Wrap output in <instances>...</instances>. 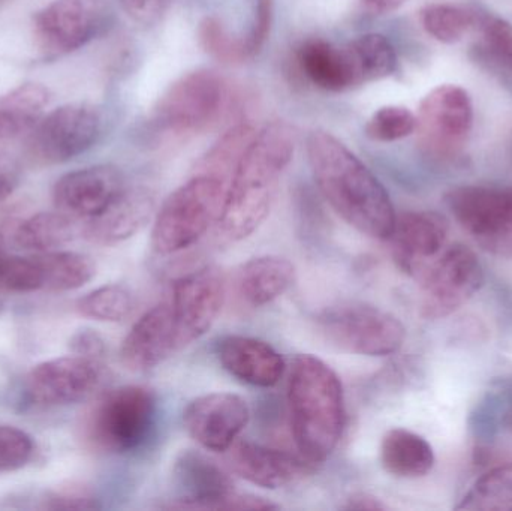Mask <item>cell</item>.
I'll list each match as a JSON object with an SVG mask.
<instances>
[{"mask_svg":"<svg viewBox=\"0 0 512 511\" xmlns=\"http://www.w3.org/2000/svg\"><path fill=\"white\" fill-rule=\"evenodd\" d=\"M307 159L313 179L334 212L361 234L390 240L396 210L378 177L339 138L327 131L310 132Z\"/></svg>","mask_w":512,"mask_h":511,"instance_id":"1","label":"cell"},{"mask_svg":"<svg viewBox=\"0 0 512 511\" xmlns=\"http://www.w3.org/2000/svg\"><path fill=\"white\" fill-rule=\"evenodd\" d=\"M294 150V129L282 120L268 123L256 132L234 168L225 192L224 207L216 224L222 239L242 242L264 224Z\"/></svg>","mask_w":512,"mask_h":511,"instance_id":"2","label":"cell"},{"mask_svg":"<svg viewBox=\"0 0 512 511\" xmlns=\"http://www.w3.org/2000/svg\"><path fill=\"white\" fill-rule=\"evenodd\" d=\"M288 407L301 458L312 465L327 461L339 446L346 423L339 375L324 360L298 354L289 368Z\"/></svg>","mask_w":512,"mask_h":511,"instance_id":"3","label":"cell"},{"mask_svg":"<svg viewBox=\"0 0 512 511\" xmlns=\"http://www.w3.org/2000/svg\"><path fill=\"white\" fill-rule=\"evenodd\" d=\"M225 192V180L204 173L177 188L153 218V251L173 255L200 242L210 227L218 224Z\"/></svg>","mask_w":512,"mask_h":511,"instance_id":"4","label":"cell"},{"mask_svg":"<svg viewBox=\"0 0 512 511\" xmlns=\"http://www.w3.org/2000/svg\"><path fill=\"white\" fill-rule=\"evenodd\" d=\"M316 326L340 350L367 357L396 354L405 344L406 329L384 309L361 302H342L322 309Z\"/></svg>","mask_w":512,"mask_h":511,"instance_id":"5","label":"cell"},{"mask_svg":"<svg viewBox=\"0 0 512 511\" xmlns=\"http://www.w3.org/2000/svg\"><path fill=\"white\" fill-rule=\"evenodd\" d=\"M158 420V396L149 387L123 386L111 390L96 405L90 419V438L105 452L141 449L152 437Z\"/></svg>","mask_w":512,"mask_h":511,"instance_id":"6","label":"cell"},{"mask_svg":"<svg viewBox=\"0 0 512 511\" xmlns=\"http://www.w3.org/2000/svg\"><path fill=\"white\" fill-rule=\"evenodd\" d=\"M177 500L167 509L270 511L279 506L252 494H237L230 474L215 461L198 452L183 450L173 464Z\"/></svg>","mask_w":512,"mask_h":511,"instance_id":"7","label":"cell"},{"mask_svg":"<svg viewBox=\"0 0 512 511\" xmlns=\"http://www.w3.org/2000/svg\"><path fill=\"white\" fill-rule=\"evenodd\" d=\"M227 89L212 71H195L174 81L153 108L152 126L159 135L186 137L209 128L224 108Z\"/></svg>","mask_w":512,"mask_h":511,"instance_id":"8","label":"cell"},{"mask_svg":"<svg viewBox=\"0 0 512 511\" xmlns=\"http://www.w3.org/2000/svg\"><path fill=\"white\" fill-rule=\"evenodd\" d=\"M420 311L426 320H439L459 311L486 281L483 264L469 246L457 243L424 269Z\"/></svg>","mask_w":512,"mask_h":511,"instance_id":"9","label":"cell"},{"mask_svg":"<svg viewBox=\"0 0 512 511\" xmlns=\"http://www.w3.org/2000/svg\"><path fill=\"white\" fill-rule=\"evenodd\" d=\"M107 0H54L33 17V32L48 59L80 50L110 27Z\"/></svg>","mask_w":512,"mask_h":511,"instance_id":"10","label":"cell"},{"mask_svg":"<svg viewBox=\"0 0 512 511\" xmlns=\"http://www.w3.org/2000/svg\"><path fill=\"white\" fill-rule=\"evenodd\" d=\"M474 125V105L463 87L444 84L421 101L417 116L421 149L439 161L456 158Z\"/></svg>","mask_w":512,"mask_h":511,"instance_id":"11","label":"cell"},{"mask_svg":"<svg viewBox=\"0 0 512 511\" xmlns=\"http://www.w3.org/2000/svg\"><path fill=\"white\" fill-rule=\"evenodd\" d=\"M227 293L224 273L207 266L177 279L171 293V312L180 350L203 338L221 314Z\"/></svg>","mask_w":512,"mask_h":511,"instance_id":"12","label":"cell"},{"mask_svg":"<svg viewBox=\"0 0 512 511\" xmlns=\"http://www.w3.org/2000/svg\"><path fill=\"white\" fill-rule=\"evenodd\" d=\"M98 108L83 102L62 105L35 126L33 149L42 161L60 164L83 155L101 137Z\"/></svg>","mask_w":512,"mask_h":511,"instance_id":"13","label":"cell"},{"mask_svg":"<svg viewBox=\"0 0 512 511\" xmlns=\"http://www.w3.org/2000/svg\"><path fill=\"white\" fill-rule=\"evenodd\" d=\"M102 377L101 360L74 354L35 366L27 377L26 392L39 407H63L89 398Z\"/></svg>","mask_w":512,"mask_h":511,"instance_id":"14","label":"cell"},{"mask_svg":"<svg viewBox=\"0 0 512 511\" xmlns=\"http://www.w3.org/2000/svg\"><path fill=\"white\" fill-rule=\"evenodd\" d=\"M251 420V408L236 393L198 396L183 411V426L207 452L225 453L237 443Z\"/></svg>","mask_w":512,"mask_h":511,"instance_id":"15","label":"cell"},{"mask_svg":"<svg viewBox=\"0 0 512 511\" xmlns=\"http://www.w3.org/2000/svg\"><path fill=\"white\" fill-rule=\"evenodd\" d=\"M119 168L93 165L65 174L53 189L54 206L74 219L95 218L125 189Z\"/></svg>","mask_w":512,"mask_h":511,"instance_id":"16","label":"cell"},{"mask_svg":"<svg viewBox=\"0 0 512 511\" xmlns=\"http://www.w3.org/2000/svg\"><path fill=\"white\" fill-rule=\"evenodd\" d=\"M444 200L456 221L474 236L498 239L512 233V188L459 186Z\"/></svg>","mask_w":512,"mask_h":511,"instance_id":"17","label":"cell"},{"mask_svg":"<svg viewBox=\"0 0 512 511\" xmlns=\"http://www.w3.org/2000/svg\"><path fill=\"white\" fill-rule=\"evenodd\" d=\"M176 324L170 302L147 311L126 335L120 350L123 365L134 372H146L179 353Z\"/></svg>","mask_w":512,"mask_h":511,"instance_id":"18","label":"cell"},{"mask_svg":"<svg viewBox=\"0 0 512 511\" xmlns=\"http://www.w3.org/2000/svg\"><path fill=\"white\" fill-rule=\"evenodd\" d=\"M228 452L231 470L252 485L265 489L294 485L310 473L312 465L291 453L249 441H237Z\"/></svg>","mask_w":512,"mask_h":511,"instance_id":"19","label":"cell"},{"mask_svg":"<svg viewBox=\"0 0 512 511\" xmlns=\"http://www.w3.org/2000/svg\"><path fill=\"white\" fill-rule=\"evenodd\" d=\"M216 351L222 368L248 386L270 389L279 384L286 371L282 354L267 342L251 336H225Z\"/></svg>","mask_w":512,"mask_h":511,"instance_id":"20","label":"cell"},{"mask_svg":"<svg viewBox=\"0 0 512 511\" xmlns=\"http://www.w3.org/2000/svg\"><path fill=\"white\" fill-rule=\"evenodd\" d=\"M448 222L436 212H406L396 218L394 258L400 269L420 276L426 261L436 257L447 242Z\"/></svg>","mask_w":512,"mask_h":511,"instance_id":"21","label":"cell"},{"mask_svg":"<svg viewBox=\"0 0 512 511\" xmlns=\"http://www.w3.org/2000/svg\"><path fill=\"white\" fill-rule=\"evenodd\" d=\"M155 218V197L144 188H125L113 203L84 227V236L98 245H117L140 233Z\"/></svg>","mask_w":512,"mask_h":511,"instance_id":"22","label":"cell"},{"mask_svg":"<svg viewBox=\"0 0 512 511\" xmlns=\"http://www.w3.org/2000/svg\"><path fill=\"white\" fill-rule=\"evenodd\" d=\"M297 60L304 77L319 89L339 93L360 86L348 45L307 39L298 47Z\"/></svg>","mask_w":512,"mask_h":511,"instance_id":"23","label":"cell"},{"mask_svg":"<svg viewBox=\"0 0 512 511\" xmlns=\"http://www.w3.org/2000/svg\"><path fill=\"white\" fill-rule=\"evenodd\" d=\"M295 282V266L279 255H261L246 261L237 273V291L254 308L270 305Z\"/></svg>","mask_w":512,"mask_h":511,"instance_id":"24","label":"cell"},{"mask_svg":"<svg viewBox=\"0 0 512 511\" xmlns=\"http://www.w3.org/2000/svg\"><path fill=\"white\" fill-rule=\"evenodd\" d=\"M77 219L59 212H42L2 228L6 243L24 251L50 252L62 248L77 236Z\"/></svg>","mask_w":512,"mask_h":511,"instance_id":"25","label":"cell"},{"mask_svg":"<svg viewBox=\"0 0 512 511\" xmlns=\"http://www.w3.org/2000/svg\"><path fill=\"white\" fill-rule=\"evenodd\" d=\"M435 452L429 441L408 429H390L382 438L381 465L399 479H420L435 467Z\"/></svg>","mask_w":512,"mask_h":511,"instance_id":"26","label":"cell"},{"mask_svg":"<svg viewBox=\"0 0 512 511\" xmlns=\"http://www.w3.org/2000/svg\"><path fill=\"white\" fill-rule=\"evenodd\" d=\"M50 93L41 84L26 83L0 98V138L30 131L42 119Z\"/></svg>","mask_w":512,"mask_h":511,"instance_id":"27","label":"cell"},{"mask_svg":"<svg viewBox=\"0 0 512 511\" xmlns=\"http://www.w3.org/2000/svg\"><path fill=\"white\" fill-rule=\"evenodd\" d=\"M47 291H72L84 287L96 275V264L89 255L50 251L35 255Z\"/></svg>","mask_w":512,"mask_h":511,"instance_id":"28","label":"cell"},{"mask_svg":"<svg viewBox=\"0 0 512 511\" xmlns=\"http://www.w3.org/2000/svg\"><path fill=\"white\" fill-rule=\"evenodd\" d=\"M512 410V383H498L472 408L468 428L480 446H490L507 429Z\"/></svg>","mask_w":512,"mask_h":511,"instance_id":"29","label":"cell"},{"mask_svg":"<svg viewBox=\"0 0 512 511\" xmlns=\"http://www.w3.org/2000/svg\"><path fill=\"white\" fill-rule=\"evenodd\" d=\"M355 71L361 84L384 80L396 72L397 54L393 44L379 33H366L348 42Z\"/></svg>","mask_w":512,"mask_h":511,"instance_id":"30","label":"cell"},{"mask_svg":"<svg viewBox=\"0 0 512 511\" xmlns=\"http://www.w3.org/2000/svg\"><path fill=\"white\" fill-rule=\"evenodd\" d=\"M424 30L444 44L459 42L471 27L477 26L478 14L468 6L453 3H433L420 14Z\"/></svg>","mask_w":512,"mask_h":511,"instance_id":"31","label":"cell"},{"mask_svg":"<svg viewBox=\"0 0 512 511\" xmlns=\"http://www.w3.org/2000/svg\"><path fill=\"white\" fill-rule=\"evenodd\" d=\"M456 509L512 510V462L499 465L481 476Z\"/></svg>","mask_w":512,"mask_h":511,"instance_id":"32","label":"cell"},{"mask_svg":"<svg viewBox=\"0 0 512 511\" xmlns=\"http://www.w3.org/2000/svg\"><path fill=\"white\" fill-rule=\"evenodd\" d=\"M255 128L249 123H240L228 129L218 143L210 149L201 162L200 173L219 177L227 182V177L233 174L234 168L239 164L245 150L252 143L256 135Z\"/></svg>","mask_w":512,"mask_h":511,"instance_id":"33","label":"cell"},{"mask_svg":"<svg viewBox=\"0 0 512 511\" xmlns=\"http://www.w3.org/2000/svg\"><path fill=\"white\" fill-rule=\"evenodd\" d=\"M77 309L83 317L92 320L120 323L134 312L135 297L123 285H104L78 300Z\"/></svg>","mask_w":512,"mask_h":511,"instance_id":"34","label":"cell"},{"mask_svg":"<svg viewBox=\"0 0 512 511\" xmlns=\"http://www.w3.org/2000/svg\"><path fill=\"white\" fill-rule=\"evenodd\" d=\"M198 36H200L204 50L219 62L240 65L249 60L243 36L237 38V36L231 35L219 18H204L200 23V29H198Z\"/></svg>","mask_w":512,"mask_h":511,"instance_id":"35","label":"cell"},{"mask_svg":"<svg viewBox=\"0 0 512 511\" xmlns=\"http://www.w3.org/2000/svg\"><path fill=\"white\" fill-rule=\"evenodd\" d=\"M417 131V116L409 108L387 105L372 114L366 125V135L379 143L403 140Z\"/></svg>","mask_w":512,"mask_h":511,"instance_id":"36","label":"cell"},{"mask_svg":"<svg viewBox=\"0 0 512 511\" xmlns=\"http://www.w3.org/2000/svg\"><path fill=\"white\" fill-rule=\"evenodd\" d=\"M477 27H480L481 48L487 59L504 69L512 72V24L504 18L492 14L478 17Z\"/></svg>","mask_w":512,"mask_h":511,"instance_id":"37","label":"cell"},{"mask_svg":"<svg viewBox=\"0 0 512 511\" xmlns=\"http://www.w3.org/2000/svg\"><path fill=\"white\" fill-rule=\"evenodd\" d=\"M44 288L41 269L35 257L0 258V290L33 293Z\"/></svg>","mask_w":512,"mask_h":511,"instance_id":"38","label":"cell"},{"mask_svg":"<svg viewBox=\"0 0 512 511\" xmlns=\"http://www.w3.org/2000/svg\"><path fill=\"white\" fill-rule=\"evenodd\" d=\"M32 438L12 426H0V474L20 470L32 459Z\"/></svg>","mask_w":512,"mask_h":511,"instance_id":"39","label":"cell"},{"mask_svg":"<svg viewBox=\"0 0 512 511\" xmlns=\"http://www.w3.org/2000/svg\"><path fill=\"white\" fill-rule=\"evenodd\" d=\"M273 18L274 0H255L251 27L243 36L249 60L254 59L256 54L264 48L265 42L270 36Z\"/></svg>","mask_w":512,"mask_h":511,"instance_id":"40","label":"cell"},{"mask_svg":"<svg viewBox=\"0 0 512 511\" xmlns=\"http://www.w3.org/2000/svg\"><path fill=\"white\" fill-rule=\"evenodd\" d=\"M123 11L141 24H152L165 11L168 0H120Z\"/></svg>","mask_w":512,"mask_h":511,"instance_id":"41","label":"cell"},{"mask_svg":"<svg viewBox=\"0 0 512 511\" xmlns=\"http://www.w3.org/2000/svg\"><path fill=\"white\" fill-rule=\"evenodd\" d=\"M45 509L50 510H95L99 509L95 498L81 492H57L48 498Z\"/></svg>","mask_w":512,"mask_h":511,"instance_id":"42","label":"cell"},{"mask_svg":"<svg viewBox=\"0 0 512 511\" xmlns=\"http://www.w3.org/2000/svg\"><path fill=\"white\" fill-rule=\"evenodd\" d=\"M71 348L78 356L90 357V359L101 360L107 351L104 339L99 333L93 330H81L72 338Z\"/></svg>","mask_w":512,"mask_h":511,"instance_id":"43","label":"cell"},{"mask_svg":"<svg viewBox=\"0 0 512 511\" xmlns=\"http://www.w3.org/2000/svg\"><path fill=\"white\" fill-rule=\"evenodd\" d=\"M21 171L12 156L0 153V203L17 189L20 183Z\"/></svg>","mask_w":512,"mask_h":511,"instance_id":"44","label":"cell"},{"mask_svg":"<svg viewBox=\"0 0 512 511\" xmlns=\"http://www.w3.org/2000/svg\"><path fill=\"white\" fill-rule=\"evenodd\" d=\"M342 509L349 511H381L387 510L388 507L375 495L367 494V492H357V494H352L351 497L346 498L345 506Z\"/></svg>","mask_w":512,"mask_h":511,"instance_id":"45","label":"cell"},{"mask_svg":"<svg viewBox=\"0 0 512 511\" xmlns=\"http://www.w3.org/2000/svg\"><path fill=\"white\" fill-rule=\"evenodd\" d=\"M408 0H363L364 6L373 14H388L396 11Z\"/></svg>","mask_w":512,"mask_h":511,"instance_id":"46","label":"cell"},{"mask_svg":"<svg viewBox=\"0 0 512 511\" xmlns=\"http://www.w3.org/2000/svg\"><path fill=\"white\" fill-rule=\"evenodd\" d=\"M507 429H510V431H512V410H511L510 417H508Z\"/></svg>","mask_w":512,"mask_h":511,"instance_id":"47","label":"cell"},{"mask_svg":"<svg viewBox=\"0 0 512 511\" xmlns=\"http://www.w3.org/2000/svg\"><path fill=\"white\" fill-rule=\"evenodd\" d=\"M3 255H5V251H3L2 246H0V258H2Z\"/></svg>","mask_w":512,"mask_h":511,"instance_id":"48","label":"cell"}]
</instances>
